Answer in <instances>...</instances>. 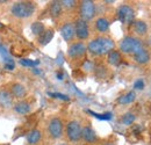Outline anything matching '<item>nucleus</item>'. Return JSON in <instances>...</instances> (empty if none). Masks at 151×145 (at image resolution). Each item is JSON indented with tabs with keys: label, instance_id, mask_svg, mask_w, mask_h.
<instances>
[{
	"label": "nucleus",
	"instance_id": "f257e3e1",
	"mask_svg": "<svg viewBox=\"0 0 151 145\" xmlns=\"http://www.w3.org/2000/svg\"><path fill=\"white\" fill-rule=\"evenodd\" d=\"M115 48V43L109 37H98L91 41L87 45V50L94 56L109 54Z\"/></svg>",
	"mask_w": 151,
	"mask_h": 145
},
{
	"label": "nucleus",
	"instance_id": "f03ea898",
	"mask_svg": "<svg viewBox=\"0 0 151 145\" xmlns=\"http://www.w3.org/2000/svg\"><path fill=\"white\" fill-rule=\"evenodd\" d=\"M11 12L19 19H27L35 13V5L30 1H20L12 6Z\"/></svg>",
	"mask_w": 151,
	"mask_h": 145
},
{
	"label": "nucleus",
	"instance_id": "7ed1b4c3",
	"mask_svg": "<svg viewBox=\"0 0 151 145\" xmlns=\"http://www.w3.org/2000/svg\"><path fill=\"white\" fill-rule=\"evenodd\" d=\"M143 43L141 39L136 38L132 36L124 37L121 43H120V50L124 54H132L135 55L137 51H139L141 49H143Z\"/></svg>",
	"mask_w": 151,
	"mask_h": 145
},
{
	"label": "nucleus",
	"instance_id": "20e7f679",
	"mask_svg": "<svg viewBox=\"0 0 151 145\" xmlns=\"http://www.w3.org/2000/svg\"><path fill=\"white\" fill-rule=\"evenodd\" d=\"M117 18L122 23H132L135 21V11L129 5H121L117 8Z\"/></svg>",
	"mask_w": 151,
	"mask_h": 145
},
{
	"label": "nucleus",
	"instance_id": "39448f33",
	"mask_svg": "<svg viewBox=\"0 0 151 145\" xmlns=\"http://www.w3.org/2000/svg\"><path fill=\"white\" fill-rule=\"evenodd\" d=\"M95 5L91 0H84L80 4V17L84 21H91L95 17Z\"/></svg>",
	"mask_w": 151,
	"mask_h": 145
},
{
	"label": "nucleus",
	"instance_id": "423d86ee",
	"mask_svg": "<svg viewBox=\"0 0 151 145\" xmlns=\"http://www.w3.org/2000/svg\"><path fill=\"white\" fill-rule=\"evenodd\" d=\"M81 126L78 121H70L66 126V135L71 142H78L81 138Z\"/></svg>",
	"mask_w": 151,
	"mask_h": 145
},
{
	"label": "nucleus",
	"instance_id": "0eeeda50",
	"mask_svg": "<svg viewBox=\"0 0 151 145\" xmlns=\"http://www.w3.org/2000/svg\"><path fill=\"white\" fill-rule=\"evenodd\" d=\"M48 132L52 138H60L63 135V123L62 120L58 117H54L50 120L49 126H48Z\"/></svg>",
	"mask_w": 151,
	"mask_h": 145
},
{
	"label": "nucleus",
	"instance_id": "6e6552de",
	"mask_svg": "<svg viewBox=\"0 0 151 145\" xmlns=\"http://www.w3.org/2000/svg\"><path fill=\"white\" fill-rule=\"evenodd\" d=\"M75 33L79 39H86L90 36V29L86 21L83 19H78L75 23Z\"/></svg>",
	"mask_w": 151,
	"mask_h": 145
},
{
	"label": "nucleus",
	"instance_id": "1a4fd4ad",
	"mask_svg": "<svg viewBox=\"0 0 151 145\" xmlns=\"http://www.w3.org/2000/svg\"><path fill=\"white\" fill-rule=\"evenodd\" d=\"M86 50H87V47L83 42H77V43H73L70 45V48L68 50V55L71 58H78V57L84 56Z\"/></svg>",
	"mask_w": 151,
	"mask_h": 145
},
{
	"label": "nucleus",
	"instance_id": "9d476101",
	"mask_svg": "<svg viewBox=\"0 0 151 145\" xmlns=\"http://www.w3.org/2000/svg\"><path fill=\"white\" fill-rule=\"evenodd\" d=\"M60 35L65 41H71L73 36L76 35L75 33V26L72 23H65L64 26H62L60 28Z\"/></svg>",
	"mask_w": 151,
	"mask_h": 145
},
{
	"label": "nucleus",
	"instance_id": "9b49d317",
	"mask_svg": "<svg viewBox=\"0 0 151 145\" xmlns=\"http://www.w3.org/2000/svg\"><path fill=\"white\" fill-rule=\"evenodd\" d=\"M0 106L2 108H11L13 106V96L6 90L0 91Z\"/></svg>",
	"mask_w": 151,
	"mask_h": 145
},
{
	"label": "nucleus",
	"instance_id": "f8f14e48",
	"mask_svg": "<svg viewBox=\"0 0 151 145\" xmlns=\"http://www.w3.org/2000/svg\"><path fill=\"white\" fill-rule=\"evenodd\" d=\"M81 138L87 143H94L96 141V134L91 127H84L81 129Z\"/></svg>",
	"mask_w": 151,
	"mask_h": 145
},
{
	"label": "nucleus",
	"instance_id": "ddd939ff",
	"mask_svg": "<svg viewBox=\"0 0 151 145\" xmlns=\"http://www.w3.org/2000/svg\"><path fill=\"white\" fill-rule=\"evenodd\" d=\"M132 28L134 32L139 36H143L148 33V24L142 20H135L132 22Z\"/></svg>",
	"mask_w": 151,
	"mask_h": 145
},
{
	"label": "nucleus",
	"instance_id": "4468645a",
	"mask_svg": "<svg viewBox=\"0 0 151 145\" xmlns=\"http://www.w3.org/2000/svg\"><path fill=\"white\" fill-rule=\"evenodd\" d=\"M134 59L138 64H147L150 60V52L145 48H143V49H141L139 51H137L136 54L134 55Z\"/></svg>",
	"mask_w": 151,
	"mask_h": 145
},
{
	"label": "nucleus",
	"instance_id": "2eb2a0df",
	"mask_svg": "<svg viewBox=\"0 0 151 145\" xmlns=\"http://www.w3.org/2000/svg\"><path fill=\"white\" fill-rule=\"evenodd\" d=\"M136 100V93L134 91H130L123 95H121L119 99H117V102L120 105H129Z\"/></svg>",
	"mask_w": 151,
	"mask_h": 145
},
{
	"label": "nucleus",
	"instance_id": "dca6fc26",
	"mask_svg": "<svg viewBox=\"0 0 151 145\" xmlns=\"http://www.w3.org/2000/svg\"><path fill=\"white\" fill-rule=\"evenodd\" d=\"M54 37V30L52 29H45L40 36H38V43L41 45H47Z\"/></svg>",
	"mask_w": 151,
	"mask_h": 145
},
{
	"label": "nucleus",
	"instance_id": "f3484780",
	"mask_svg": "<svg viewBox=\"0 0 151 145\" xmlns=\"http://www.w3.org/2000/svg\"><path fill=\"white\" fill-rule=\"evenodd\" d=\"M26 93H27V91H26L24 86L21 85V84H14L12 86V96H14L17 99L24 98L26 96Z\"/></svg>",
	"mask_w": 151,
	"mask_h": 145
},
{
	"label": "nucleus",
	"instance_id": "a211bd4d",
	"mask_svg": "<svg viewBox=\"0 0 151 145\" xmlns=\"http://www.w3.org/2000/svg\"><path fill=\"white\" fill-rule=\"evenodd\" d=\"M95 28L100 33H107L109 29V21L106 18H99L95 21Z\"/></svg>",
	"mask_w": 151,
	"mask_h": 145
},
{
	"label": "nucleus",
	"instance_id": "6ab92c4d",
	"mask_svg": "<svg viewBox=\"0 0 151 145\" xmlns=\"http://www.w3.org/2000/svg\"><path fill=\"white\" fill-rule=\"evenodd\" d=\"M41 139V131L37 129L32 130L28 135H27V142L30 145H36Z\"/></svg>",
	"mask_w": 151,
	"mask_h": 145
},
{
	"label": "nucleus",
	"instance_id": "aec40b11",
	"mask_svg": "<svg viewBox=\"0 0 151 145\" xmlns=\"http://www.w3.org/2000/svg\"><path fill=\"white\" fill-rule=\"evenodd\" d=\"M14 110L18 113V114H27L30 111V105L27 102V101H19L18 103H15L14 106Z\"/></svg>",
	"mask_w": 151,
	"mask_h": 145
},
{
	"label": "nucleus",
	"instance_id": "412c9836",
	"mask_svg": "<svg viewBox=\"0 0 151 145\" xmlns=\"http://www.w3.org/2000/svg\"><path fill=\"white\" fill-rule=\"evenodd\" d=\"M62 11H63V6L60 4V1H52L51 5H50V14L51 17L57 18L62 14Z\"/></svg>",
	"mask_w": 151,
	"mask_h": 145
},
{
	"label": "nucleus",
	"instance_id": "4be33fe9",
	"mask_svg": "<svg viewBox=\"0 0 151 145\" xmlns=\"http://www.w3.org/2000/svg\"><path fill=\"white\" fill-rule=\"evenodd\" d=\"M108 63L111 65H114V66H117L120 63H121V54L116 50H113L108 54Z\"/></svg>",
	"mask_w": 151,
	"mask_h": 145
},
{
	"label": "nucleus",
	"instance_id": "5701e85b",
	"mask_svg": "<svg viewBox=\"0 0 151 145\" xmlns=\"http://www.w3.org/2000/svg\"><path fill=\"white\" fill-rule=\"evenodd\" d=\"M135 120H136V116L132 113H126L121 118V123L124 126H130L135 122Z\"/></svg>",
	"mask_w": 151,
	"mask_h": 145
},
{
	"label": "nucleus",
	"instance_id": "b1692460",
	"mask_svg": "<svg viewBox=\"0 0 151 145\" xmlns=\"http://www.w3.org/2000/svg\"><path fill=\"white\" fill-rule=\"evenodd\" d=\"M30 28H32V33H33L34 35H36V36H40V35L45 30L42 22H34Z\"/></svg>",
	"mask_w": 151,
	"mask_h": 145
},
{
	"label": "nucleus",
	"instance_id": "393cba45",
	"mask_svg": "<svg viewBox=\"0 0 151 145\" xmlns=\"http://www.w3.org/2000/svg\"><path fill=\"white\" fill-rule=\"evenodd\" d=\"M91 115H93L94 117L96 118H99V120H104V121H108V120H111L112 118V113H104V114H98V113H94V111H92V110H87Z\"/></svg>",
	"mask_w": 151,
	"mask_h": 145
},
{
	"label": "nucleus",
	"instance_id": "a878e982",
	"mask_svg": "<svg viewBox=\"0 0 151 145\" xmlns=\"http://www.w3.org/2000/svg\"><path fill=\"white\" fill-rule=\"evenodd\" d=\"M38 60H30V59H21L20 60V64L22 66H27V67H35L36 65H38Z\"/></svg>",
	"mask_w": 151,
	"mask_h": 145
},
{
	"label": "nucleus",
	"instance_id": "bb28decb",
	"mask_svg": "<svg viewBox=\"0 0 151 145\" xmlns=\"http://www.w3.org/2000/svg\"><path fill=\"white\" fill-rule=\"evenodd\" d=\"M48 94H49L51 98L60 99V100H64V101H69V100H70V98H69L68 95H64V94H62V93H51V92H49Z\"/></svg>",
	"mask_w": 151,
	"mask_h": 145
},
{
	"label": "nucleus",
	"instance_id": "cd10ccee",
	"mask_svg": "<svg viewBox=\"0 0 151 145\" xmlns=\"http://www.w3.org/2000/svg\"><path fill=\"white\" fill-rule=\"evenodd\" d=\"M76 2H77V1H75V0H64V1H60L62 6H64V7H66V8H72V7H75Z\"/></svg>",
	"mask_w": 151,
	"mask_h": 145
},
{
	"label": "nucleus",
	"instance_id": "c85d7f7f",
	"mask_svg": "<svg viewBox=\"0 0 151 145\" xmlns=\"http://www.w3.org/2000/svg\"><path fill=\"white\" fill-rule=\"evenodd\" d=\"M144 81L142 80V79H138V80H136L135 81V84H134V88L135 90H138V91H142L143 88H144Z\"/></svg>",
	"mask_w": 151,
	"mask_h": 145
},
{
	"label": "nucleus",
	"instance_id": "c756f323",
	"mask_svg": "<svg viewBox=\"0 0 151 145\" xmlns=\"http://www.w3.org/2000/svg\"><path fill=\"white\" fill-rule=\"evenodd\" d=\"M5 67H6V69H8V70H13V69L15 67V64H14V62H13L12 59H9V60H7V62H6Z\"/></svg>",
	"mask_w": 151,
	"mask_h": 145
},
{
	"label": "nucleus",
	"instance_id": "7c9ffc66",
	"mask_svg": "<svg viewBox=\"0 0 151 145\" xmlns=\"http://www.w3.org/2000/svg\"><path fill=\"white\" fill-rule=\"evenodd\" d=\"M84 67L86 71H91V70H93V63L92 62H85Z\"/></svg>",
	"mask_w": 151,
	"mask_h": 145
},
{
	"label": "nucleus",
	"instance_id": "2f4dec72",
	"mask_svg": "<svg viewBox=\"0 0 151 145\" xmlns=\"http://www.w3.org/2000/svg\"><path fill=\"white\" fill-rule=\"evenodd\" d=\"M58 145H65V144H58Z\"/></svg>",
	"mask_w": 151,
	"mask_h": 145
},
{
	"label": "nucleus",
	"instance_id": "473e14b6",
	"mask_svg": "<svg viewBox=\"0 0 151 145\" xmlns=\"http://www.w3.org/2000/svg\"><path fill=\"white\" fill-rule=\"evenodd\" d=\"M150 43H151V36H150Z\"/></svg>",
	"mask_w": 151,
	"mask_h": 145
}]
</instances>
